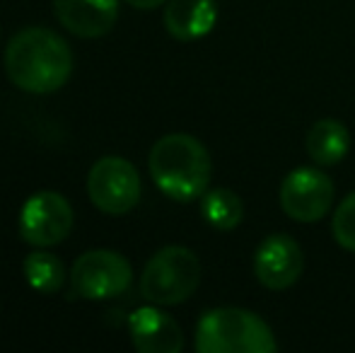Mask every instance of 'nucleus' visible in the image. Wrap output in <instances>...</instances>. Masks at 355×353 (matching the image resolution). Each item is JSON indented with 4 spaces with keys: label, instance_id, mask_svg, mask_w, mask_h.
Here are the masks:
<instances>
[{
    "label": "nucleus",
    "instance_id": "nucleus-12",
    "mask_svg": "<svg viewBox=\"0 0 355 353\" xmlns=\"http://www.w3.org/2000/svg\"><path fill=\"white\" fill-rule=\"evenodd\" d=\"M218 22L215 0H169L164 8V29L177 42L206 37Z\"/></svg>",
    "mask_w": 355,
    "mask_h": 353
},
{
    "label": "nucleus",
    "instance_id": "nucleus-17",
    "mask_svg": "<svg viewBox=\"0 0 355 353\" xmlns=\"http://www.w3.org/2000/svg\"><path fill=\"white\" fill-rule=\"evenodd\" d=\"M128 5H133L136 10H155L159 5H164L167 0H126Z\"/></svg>",
    "mask_w": 355,
    "mask_h": 353
},
{
    "label": "nucleus",
    "instance_id": "nucleus-13",
    "mask_svg": "<svg viewBox=\"0 0 355 353\" xmlns=\"http://www.w3.org/2000/svg\"><path fill=\"white\" fill-rule=\"evenodd\" d=\"M351 150V133L336 119H322L307 131V155L314 165L334 167Z\"/></svg>",
    "mask_w": 355,
    "mask_h": 353
},
{
    "label": "nucleus",
    "instance_id": "nucleus-11",
    "mask_svg": "<svg viewBox=\"0 0 355 353\" xmlns=\"http://www.w3.org/2000/svg\"><path fill=\"white\" fill-rule=\"evenodd\" d=\"M58 22L80 39H99L119 19V0H53Z\"/></svg>",
    "mask_w": 355,
    "mask_h": 353
},
{
    "label": "nucleus",
    "instance_id": "nucleus-8",
    "mask_svg": "<svg viewBox=\"0 0 355 353\" xmlns=\"http://www.w3.org/2000/svg\"><path fill=\"white\" fill-rule=\"evenodd\" d=\"M336 187L317 167H297L281 184V208L295 223H317L331 211Z\"/></svg>",
    "mask_w": 355,
    "mask_h": 353
},
{
    "label": "nucleus",
    "instance_id": "nucleus-7",
    "mask_svg": "<svg viewBox=\"0 0 355 353\" xmlns=\"http://www.w3.org/2000/svg\"><path fill=\"white\" fill-rule=\"evenodd\" d=\"M73 230V208L56 191H39L29 196L19 213V235L32 247L61 245Z\"/></svg>",
    "mask_w": 355,
    "mask_h": 353
},
{
    "label": "nucleus",
    "instance_id": "nucleus-10",
    "mask_svg": "<svg viewBox=\"0 0 355 353\" xmlns=\"http://www.w3.org/2000/svg\"><path fill=\"white\" fill-rule=\"evenodd\" d=\"M128 332L141 353H179L184 349L182 327L159 307H138L128 317Z\"/></svg>",
    "mask_w": 355,
    "mask_h": 353
},
{
    "label": "nucleus",
    "instance_id": "nucleus-9",
    "mask_svg": "<svg viewBox=\"0 0 355 353\" xmlns=\"http://www.w3.org/2000/svg\"><path fill=\"white\" fill-rule=\"evenodd\" d=\"M304 257L300 245L285 232L263 237L254 252V276L268 291H285L302 276Z\"/></svg>",
    "mask_w": 355,
    "mask_h": 353
},
{
    "label": "nucleus",
    "instance_id": "nucleus-4",
    "mask_svg": "<svg viewBox=\"0 0 355 353\" xmlns=\"http://www.w3.org/2000/svg\"><path fill=\"white\" fill-rule=\"evenodd\" d=\"M201 283V261L191 250L179 245L162 247L145 264L141 295L153 305L169 307L189 300Z\"/></svg>",
    "mask_w": 355,
    "mask_h": 353
},
{
    "label": "nucleus",
    "instance_id": "nucleus-16",
    "mask_svg": "<svg viewBox=\"0 0 355 353\" xmlns=\"http://www.w3.org/2000/svg\"><path fill=\"white\" fill-rule=\"evenodd\" d=\"M334 240L348 252H355V191L336 206L331 218Z\"/></svg>",
    "mask_w": 355,
    "mask_h": 353
},
{
    "label": "nucleus",
    "instance_id": "nucleus-15",
    "mask_svg": "<svg viewBox=\"0 0 355 353\" xmlns=\"http://www.w3.org/2000/svg\"><path fill=\"white\" fill-rule=\"evenodd\" d=\"M24 278L42 295H53L66 283V266L49 252H32L24 259Z\"/></svg>",
    "mask_w": 355,
    "mask_h": 353
},
{
    "label": "nucleus",
    "instance_id": "nucleus-1",
    "mask_svg": "<svg viewBox=\"0 0 355 353\" xmlns=\"http://www.w3.org/2000/svg\"><path fill=\"white\" fill-rule=\"evenodd\" d=\"M5 71L15 87L29 94H51L73 76V51L53 29L27 27L10 39Z\"/></svg>",
    "mask_w": 355,
    "mask_h": 353
},
{
    "label": "nucleus",
    "instance_id": "nucleus-6",
    "mask_svg": "<svg viewBox=\"0 0 355 353\" xmlns=\"http://www.w3.org/2000/svg\"><path fill=\"white\" fill-rule=\"evenodd\" d=\"M133 281V268L126 257L112 250H92L78 257L71 271L73 293L85 300H107L123 295Z\"/></svg>",
    "mask_w": 355,
    "mask_h": 353
},
{
    "label": "nucleus",
    "instance_id": "nucleus-2",
    "mask_svg": "<svg viewBox=\"0 0 355 353\" xmlns=\"http://www.w3.org/2000/svg\"><path fill=\"white\" fill-rule=\"evenodd\" d=\"M150 177L172 201L189 203L208 191L213 162L206 146L189 133H167L155 141L148 157Z\"/></svg>",
    "mask_w": 355,
    "mask_h": 353
},
{
    "label": "nucleus",
    "instance_id": "nucleus-3",
    "mask_svg": "<svg viewBox=\"0 0 355 353\" xmlns=\"http://www.w3.org/2000/svg\"><path fill=\"white\" fill-rule=\"evenodd\" d=\"M278 349L271 327L242 307H213L196 325L201 353H271Z\"/></svg>",
    "mask_w": 355,
    "mask_h": 353
},
{
    "label": "nucleus",
    "instance_id": "nucleus-14",
    "mask_svg": "<svg viewBox=\"0 0 355 353\" xmlns=\"http://www.w3.org/2000/svg\"><path fill=\"white\" fill-rule=\"evenodd\" d=\"M201 216L215 230H234L244 218L242 198L230 189H211L201 196Z\"/></svg>",
    "mask_w": 355,
    "mask_h": 353
},
{
    "label": "nucleus",
    "instance_id": "nucleus-5",
    "mask_svg": "<svg viewBox=\"0 0 355 353\" xmlns=\"http://www.w3.org/2000/svg\"><path fill=\"white\" fill-rule=\"evenodd\" d=\"M141 177L138 170L119 155H107L92 165L87 175L89 201L109 216H123L141 201Z\"/></svg>",
    "mask_w": 355,
    "mask_h": 353
}]
</instances>
